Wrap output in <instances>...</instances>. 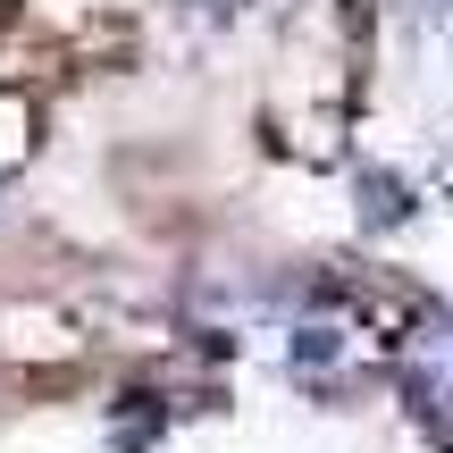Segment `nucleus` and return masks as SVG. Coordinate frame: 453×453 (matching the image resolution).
Wrapping results in <instances>:
<instances>
[{
	"mask_svg": "<svg viewBox=\"0 0 453 453\" xmlns=\"http://www.w3.org/2000/svg\"><path fill=\"white\" fill-rule=\"evenodd\" d=\"M403 370H411V395H420V411L453 437V319H428L420 336H411Z\"/></svg>",
	"mask_w": 453,
	"mask_h": 453,
	"instance_id": "f257e3e1",
	"label": "nucleus"
}]
</instances>
